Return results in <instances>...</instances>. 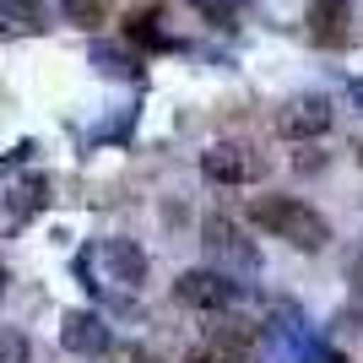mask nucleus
Masks as SVG:
<instances>
[{"label": "nucleus", "mask_w": 363, "mask_h": 363, "mask_svg": "<svg viewBox=\"0 0 363 363\" xmlns=\"http://www.w3.org/2000/svg\"><path fill=\"white\" fill-rule=\"evenodd\" d=\"M244 217H250L260 233L288 239L293 250H303V255H315V250H325V244H331V223H325L315 206L293 201V196H255Z\"/></svg>", "instance_id": "obj_1"}, {"label": "nucleus", "mask_w": 363, "mask_h": 363, "mask_svg": "<svg viewBox=\"0 0 363 363\" xmlns=\"http://www.w3.org/2000/svg\"><path fill=\"white\" fill-rule=\"evenodd\" d=\"M82 277H87L92 293H120V298H130V293L147 282V255H141V244H130V239H98V244H87V255H82Z\"/></svg>", "instance_id": "obj_2"}, {"label": "nucleus", "mask_w": 363, "mask_h": 363, "mask_svg": "<svg viewBox=\"0 0 363 363\" xmlns=\"http://www.w3.org/2000/svg\"><path fill=\"white\" fill-rule=\"evenodd\" d=\"M174 298L184 303V309H206V315H223V309H233L239 303V282L228 272H184L179 282H174Z\"/></svg>", "instance_id": "obj_3"}, {"label": "nucleus", "mask_w": 363, "mask_h": 363, "mask_svg": "<svg viewBox=\"0 0 363 363\" xmlns=\"http://www.w3.org/2000/svg\"><path fill=\"white\" fill-rule=\"evenodd\" d=\"M201 174L217 184H255L266 179V157L250 147H233V141H223V147H206L201 152Z\"/></svg>", "instance_id": "obj_4"}, {"label": "nucleus", "mask_w": 363, "mask_h": 363, "mask_svg": "<svg viewBox=\"0 0 363 363\" xmlns=\"http://www.w3.org/2000/svg\"><path fill=\"white\" fill-rule=\"evenodd\" d=\"M190 363H255V331L239 325V320H223L196 342Z\"/></svg>", "instance_id": "obj_5"}, {"label": "nucleus", "mask_w": 363, "mask_h": 363, "mask_svg": "<svg viewBox=\"0 0 363 363\" xmlns=\"http://www.w3.org/2000/svg\"><path fill=\"white\" fill-rule=\"evenodd\" d=\"M331 120H336L331 98H293V104L277 114V130L288 141H315V136L331 130Z\"/></svg>", "instance_id": "obj_6"}, {"label": "nucleus", "mask_w": 363, "mask_h": 363, "mask_svg": "<svg viewBox=\"0 0 363 363\" xmlns=\"http://www.w3.org/2000/svg\"><path fill=\"white\" fill-rule=\"evenodd\" d=\"M206 250H212V255L223 260L228 272H260L255 244L244 239V233H239L233 223H228V217H212V223H206Z\"/></svg>", "instance_id": "obj_7"}, {"label": "nucleus", "mask_w": 363, "mask_h": 363, "mask_svg": "<svg viewBox=\"0 0 363 363\" xmlns=\"http://www.w3.org/2000/svg\"><path fill=\"white\" fill-rule=\"evenodd\" d=\"M60 342H65V352H76V358H104L108 352V325L92 315V309H71L65 325H60Z\"/></svg>", "instance_id": "obj_8"}, {"label": "nucleus", "mask_w": 363, "mask_h": 363, "mask_svg": "<svg viewBox=\"0 0 363 363\" xmlns=\"http://www.w3.org/2000/svg\"><path fill=\"white\" fill-rule=\"evenodd\" d=\"M44 206H49V179H44V174H33V179H22L11 196H6V206H0V228H22L28 217L44 212Z\"/></svg>", "instance_id": "obj_9"}, {"label": "nucleus", "mask_w": 363, "mask_h": 363, "mask_svg": "<svg viewBox=\"0 0 363 363\" xmlns=\"http://www.w3.org/2000/svg\"><path fill=\"white\" fill-rule=\"evenodd\" d=\"M347 16H352V0H315V6H309L315 44H342V38H347Z\"/></svg>", "instance_id": "obj_10"}, {"label": "nucleus", "mask_w": 363, "mask_h": 363, "mask_svg": "<svg viewBox=\"0 0 363 363\" xmlns=\"http://www.w3.org/2000/svg\"><path fill=\"white\" fill-rule=\"evenodd\" d=\"M125 38L141 44V49H157V44H163V6H157V0L130 6V16H125Z\"/></svg>", "instance_id": "obj_11"}, {"label": "nucleus", "mask_w": 363, "mask_h": 363, "mask_svg": "<svg viewBox=\"0 0 363 363\" xmlns=\"http://www.w3.org/2000/svg\"><path fill=\"white\" fill-rule=\"evenodd\" d=\"M65 16L82 22V28H92V22H104V0H65Z\"/></svg>", "instance_id": "obj_12"}, {"label": "nucleus", "mask_w": 363, "mask_h": 363, "mask_svg": "<svg viewBox=\"0 0 363 363\" xmlns=\"http://www.w3.org/2000/svg\"><path fill=\"white\" fill-rule=\"evenodd\" d=\"M347 282H352V293L363 298V250H358V255L347 260Z\"/></svg>", "instance_id": "obj_13"}, {"label": "nucleus", "mask_w": 363, "mask_h": 363, "mask_svg": "<svg viewBox=\"0 0 363 363\" xmlns=\"http://www.w3.org/2000/svg\"><path fill=\"white\" fill-rule=\"evenodd\" d=\"M352 98H358V114H363V82H352Z\"/></svg>", "instance_id": "obj_14"}]
</instances>
